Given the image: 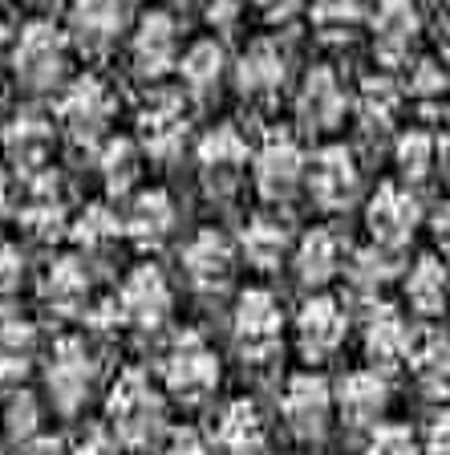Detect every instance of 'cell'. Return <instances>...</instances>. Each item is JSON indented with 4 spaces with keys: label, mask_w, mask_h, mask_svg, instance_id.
Instances as JSON below:
<instances>
[{
    "label": "cell",
    "mask_w": 450,
    "mask_h": 455,
    "mask_svg": "<svg viewBox=\"0 0 450 455\" xmlns=\"http://www.w3.org/2000/svg\"><path fill=\"white\" fill-rule=\"evenodd\" d=\"M162 423V398L142 370H122L110 387V427L122 443H146Z\"/></svg>",
    "instance_id": "6da1fadb"
},
{
    "label": "cell",
    "mask_w": 450,
    "mask_h": 455,
    "mask_svg": "<svg viewBox=\"0 0 450 455\" xmlns=\"http://www.w3.org/2000/svg\"><path fill=\"white\" fill-rule=\"evenodd\" d=\"M69 66V37L53 20H33L20 28L12 49V69L28 90H53Z\"/></svg>",
    "instance_id": "7a4b0ae2"
},
{
    "label": "cell",
    "mask_w": 450,
    "mask_h": 455,
    "mask_svg": "<svg viewBox=\"0 0 450 455\" xmlns=\"http://www.w3.org/2000/svg\"><path fill=\"white\" fill-rule=\"evenodd\" d=\"M219 382V358L203 341V333H178L170 350L162 354V387L183 403H199L216 390Z\"/></svg>",
    "instance_id": "3957f363"
},
{
    "label": "cell",
    "mask_w": 450,
    "mask_h": 455,
    "mask_svg": "<svg viewBox=\"0 0 450 455\" xmlns=\"http://www.w3.org/2000/svg\"><path fill=\"white\" fill-rule=\"evenodd\" d=\"M235 350L248 362H268L284 341V309L268 289H248L232 313Z\"/></svg>",
    "instance_id": "277c9868"
},
{
    "label": "cell",
    "mask_w": 450,
    "mask_h": 455,
    "mask_svg": "<svg viewBox=\"0 0 450 455\" xmlns=\"http://www.w3.org/2000/svg\"><path fill=\"white\" fill-rule=\"evenodd\" d=\"M418 224H422V204L410 183H382L366 204V228L377 248H390V252L406 248Z\"/></svg>",
    "instance_id": "5b68a950"
},
{
    "label": "cell",
    "mask_w": 450,
    "mask_h": 455,
    "mask_svg": "<svg viewBox=\"0 0 450 455\" xmlns=\"http://www.w3.org/2000/svg\"><path fill=\"white\" fill-rule=\"evenodd\" d=\"M252 180L264 199H272V204L288 199L300 183L309 180V159L300 151V142L280 131L268 134L252 155Z\"/></svg>",
    "instance_id": "8992f818"
},
{
    "label": "cell",
    "mask_w": 450,
    "mask_h": 455,
    "mask_svg": "<svg viewBox=\"0 0 450 455\" xmlns=\"http://www.w3.org/2000/svg\"><path fill=\"white\" fill-rule=\"evenodd\" d=\"M280 415L292 435L320 439L333 423V415H337V390L320 374H292L280 395Z\"/></svg>",
    "instance_id": "52a82bcc"
},
{
    "label": "cell",
    "mask_w": 450,
    "mask_h": 455,
    "mask_svg": "<svg viewBox=\"0 0 450 455\" xmlns=\"http://www.w3.org/2000/svg\"><path fill=\"white\" fill-rule=\"evenodd\" d=\"M309 188L312 204H320L325 212H345L349 204L361 191V171H357V159L349 147L333 142V147H320L317 155L309 159Z\"/></svg>",
    "instance_id": "ba28073f"
},
{
    "label": "cell",
    "mask_w": 450,
    "mask_h": 455,
    "mask_svg": "<svg viewBox=\"0 0 450 455\" xmlns=\"http://www.w3.org/2000/svg\"><path fill=\"white\" fill-rule=\"evenodd\" d=\"M191 131V110L183 102V94H170V90H159L150 94L138 110V139L142 151L154 155V159H175L187 142Z\"/></svg>",
    "instance_id": "9c48e42d"
},
{
    "label": "cell",
    "mask_w": 450,
    "mask_h": 455,
    "mask_svg": "<svg viewBox=\"0 0 450 455\" xmlns=\"http://www.w3.org/2000/svg\"><path fill=\"white\" fill-rule=\"evenodd\" d=\"M170 305H175V297H170V284H167V276H162V268L138 265L122 281L114 309H118V317H122L126 325H134V330H159V325H167Z\"/></svg>",
    "instance_id": "30bf717a"
},
{
    "label": "cell",
    "mask_w": 450,
    "mask_h": 455,
    "mask_svg": "<svg viewBox=\"0 0 450 455\" xmlns=\"http://www.w3.org/2000/svg\"><path fill=\"white\" fill-rule=\"evenodd\" d=\"M349 338V313L337 297L312 293L296 313V341L304 358L325 362L341 350V341Z\"/></svg>",
    "instance_id": "8fae6325"
},
{
    "label": "cell",
    "mask_w": 450,
    "mask_h": 455,
    "mask_svg": "<svg viewBox=\"0 0 450 455\" xmlns=\"http://www.w3.org/2000/svg\"><path fill=\"white\" fill-rule=\"evenodd\" d=\"M369 33H374V53L385 66H402L410 49L418 45L422 12L414 0H377L374 17H369Z\"/></svg>",
    "instance_id": "7c38bea8"
},
{
    "label": "cell",
    "mask_w": 450,
    "mask_h": 455,
    "mask_svg": "<svg viewBox=\"0 0 450 455\" xmlns=\"http://www.w3.org/2000/svg\"><path fill=\"white\" fill-rule=\"evenodd\" d=\"M94 387V358L77 338H61L53 346V358H49V395L66 415H74L77 407H85Z\"/></svg>",
    "instance_id": "4fadbf2b"
},
{
    "label": "cell",
    "mask_w": 450,
    "mask_h": 455,
    "mask_svg": "<svg viewBox=\"0 0 450 455\" xmlns=\"http://www.w3.org/2000/svg\"><path fill=\"white\" fill-rule=\"evenodd\" d=\"M114 114V98L98 77H77V82L66 85V94L57 102V123L66 126L74 139H98L106 131Z\"/></svg>",
    "instance_id": "5bb4252c"
},
{
    "label": "cell",
    "mask_w": 450,
    "mask_h": 455,
    "mask_svg": "<svg viewBox=\"0 0 450 455\" xmlns=\"http://www.w3.org/2000/svg\"><path fill=\"white\" fill-rule=\"evenodd\" d=\"M235 260H240L235 244L224 232H216V228L195 232V236L187 240V248H183V273H187V281L195 284V289H203V293H216V289H224V284L232 281Z\"/></svg>",
    "instance_id": "9a60e30c"
},
{
    "label": "cell",
    "mask_w": 450,
    "mask_h": 455,
    "mask_svg": "<svg viewBox=\"0 0 450 455\" xmlns=\"http://www.w3.org/2000/svg\"><path fill=\"white\" fill-rule=\"evenodd\" d=\"M390 387L382 370H349L337 387V415L353 431H374L385 415Z\"/></svg>",
    "instance_id": "2e32d148"
},
{
    "label": "cell",
    "mask_w": 450,
    "mask_h": 455,
    "mask_svg": "<svg viewBox=\"0 0 450 455\" xmlns=\"http://www.w3.org/2000/svg\"><path fill=\"white\" fill-rule=\"evenodd\" d=\"M130 61L142 77H162L178 69V25L170 12H146L130 37Z\"/></svg>",
    "instance_id": "e0dca14e"
},
{
    "label": "cell",
    "mask_w": 450,
    "mask_h": 455,
    "mask_svg": "<svg viewBox=\"0 0 450 455\" xmlns=\"http://www.w3.org/2000/svg\"><path fill=\"white\" fill-rule=\"evenodd\" d=\"M345 110H349V94H345V85H341V77L328 66L309 69L296 94L300 123L309 126V131H333L345 118Z\"/></svg>",
    "instance_id": "ac0fdd59"
},
{
    "label": "cell",
    "mask_w": 450,
    "mask_h": 455,
    "mask_svg": "<svg viewBox=\"0 0 450 455\" xmlns=\"http://www.w3.org/2000/svg\"><path fill=\"white\" fill-rule=\"evenodd\" d=\"M414 338L418 333L410 330V322L402 317L398 305H374L366 317V354L377 370H394L402 362H410Z\"/></svg>",
    "instance_id": "d6986e66"
},
{
    "label": "cell",
    "mask_w": 450,
    "mask_h": 455,
    "mask_svg": "<svg viewBox=\"0 0 450 455\" xmlns=\"http://www.w3.org/2000/svg\"><path fill=\"white\" fill-rule=\"evenodd\" d=\"M292 268H296L300 284H309L312 293H320V289L345 268L341 236L337 232H328V228H312V232H304L300 244L292 248Z\"/></svg>",
    "instance_id": "ffe728a7"
},
{
    "label": "cell",
    "mask_w": 450,
    "mask_h": 455,
    "mask_svg": "<svg viewBox=\"0 0 450 455\" xmlns=\"http://www.w3.org/2000/svg\"><path fill=\"white\" fill-rule=\"evenodd\" d=\"M284 77H288V57L276 41H256L235 66V85L252 102H268L284 85Z\"/></svg>",
    "instance_id": "44dd1931"
},
{
    "label": "cell",
    "mask_w": 450,
    "mask_h": 455,
    "mask_svg": "<svg viewBox=\"0 0 450 455\" xmlns=\"http://www.w3.org/2000/svg\"><path fill=\"white\" fill-rule=\"evenodd\" d=\"M216 451L219 455H268V427H264L256 403H248V398L227 403L216 423Z\"/></svg>",
    "instance_id": "7402d4cb"
},
{
    "label": "cell",
    "mask_w": 450,
    "mask_h": 455,
    "mask_svg": "<svg viewBox=\"0 0 450 455\" xmlns=\"http://www.w3.org/2000/svg\"><path fill=\"white\" fill-rule=\"evenodd\" d=\"M402 293H406V305H410L418 317H438V313L450 305L446 260H442V256H422V260H414V268L402 281Z\"/></svg>",
    "instance_id": "603a6c76"
},
{
    "label": "cell",
    "mask_w": 450,
    "mask_h": 455,
    "mask_svg": "<svg viewBox=\"0 0 450 455\" xmlns=\"http://www.w3.org/2000/svg\"><path fill=\"white\" fill-rule=\"evenodd\" d=\"M224 74H227V53L211 37L187 45V53L178 57V82H183L187 98H195V102L216 94L219 85H224Z\"/></svg>",
    "instance_id": "cb8c5ba5"
},
{
    "label": "cell",
    "mask_w": 450,
    "mask_h": 455,
    "mask_svg": "<svg viewBox=\"0 0 450 455\" xmlns=\"http://www.w3.org/2000/svg\"><path fill=\"white\" fill-rule=\"evenodd\" d=\"M126 236L142 248H154L170 236V228H175V204H170L167 191L150 188V191H138L130 199V212H126Z\"/></svg>",
    "instance_id": "d4e9b609"
},
{
    "label": "cell",
    "mask_w": 450,
    "mask_h": 455,
    "mask_svg": "<svg viewBox=\"0 0 450 455\" xmlns=\"http://www.w3.org/2000/svg\"><path fill=\"white\" fill-rule=\"evenodd\" d=\"M410 370H414V379H418V387L430 398L450 395V333H442V330L418 333L410 350Z\"/></svg>",
    "instance_id": "484cf974"
},
{
    "label": "cell",
    "mask_w": 450,
    "mask_h": 455,
    "mask_svg": "<svg viewBox=\"0 0 450 455\" xmlns=\"http://www.w3.org/2000/svg\"><path fill=\"white\" fill-rule=\"evenodd\" d=\"M195 155H199V167L216 183L235 180V175L248 167V142L235 126H211V131L199 139Z\"/></svg>",
    "instance_id": "4316f807"
},
{
    "label": "cell",
    "mask_w": 450,
    "mask_h": 455,
    "mask_svg": "<svg viewBox=\"0 0 450 455\" xmlns=\"http://www.w3.org/2000/svg\"><path fill=\"white\" fill-rule=\"evenodd\" d=\"M69 28L90 49H106L122 33V0H74L69 4Z\"/></svg>",
    "instance_id": "83f0119b"
},
{
    "label": "cell",
    "mask_w": 450,
    "mask_h": 455,
    "mask_svg": "<svg viewBox=\"0 0 450 455\" xmlns=\"http://www.w3.org/2000/svg\"><path fill=\"white\" fill-rule=\"evenodd\" d=\"M402 98H406V90L394 77H385V74L366 77V82L357 85V98H353L357 123L366 126V131H390L398 110H402Z\"/></svg>",
    "instance_id": "f1b7e54d"
},
{
    "label": "cell",
    "mask_w": 450,
    "mask_h": 455,
    "mask_svg": "<svg viewBox=\"0 0 450 455\" xmlns=\"http://www.w3.org/2000/svg\"><path fill=\"white\" fill-rule=\"evenodd\" d=\"M45 301L53 313H61V317H74V313L85 309V297H90V273H85V265L77 260V256H61V260H53L45 273Z\"/></svg>",
    "instance_id": "f546056e"
},
{
    "label": "cell",
    "mask_w": 450,
    "mask_h": 455,
    "mask_svg": "<svg viewBox=\"0 0 450 455\" xmlns=\"http://www.w3.org/2000/svg\"><path fill=\"white\" fill-rule=\"evenodd\" d=\"M240 256L260 273H276L284 265V256H288V232H284L280 220L268 216L248 220L244 236H240Z\"/></svg>",
    "instance_id": "4dcf8cb0"
},
{
    "label": "cell",
    "mask_w": 450,
    "mask_h": 455,
    "mask_svg": "<svg viewBox=\"0 0 450 455\" xmlns=\"http://www.w3.org/2000/svg\"><path fill=\"white\" fill-rule=\"evenodd\" d=\"M394 163H398L402 183H410V188L430 180L434 171H438V139L426 131H402L394 147Z\"/></svg>",
    "instance_id": "1f68e13d"
},
{
    "label": "cell",
    "mask_w": 450,
    "mask_h": 455,
    "mask_svg": "<svg viewBox=\"0 0 450 455\" xmlns=\"http://www.w3.org/2000/svg\"><path fill=\"white\" fill-rule=\"evenodd\" d=\"M37 354V333L20 317H4L0 322V382H17L28 370Z\"/></svg>",
    "instance_id": "d6a6232c"
},
{
    "label": "cell",
    "mask_w": 450,
    "mask_h": 455,
    "mask_svg": "<svg viewBox=\"0 0 450 455\" xmlns=\"http://www.w3.org/2000/svg\"><path fill=\"white\" fill-rule=\"evenodd\" d=\"M4 142H9L12 159L37 167V163H45L49 147H53V123H45V118H37V114H20V118H12Z\"/></svg>",
    "instance_id": "836d02e7"
},
{
    "label": "cell",
    "mask_w": 450,
    "mask_h": 455,
    "mask_svg": "<svg viewBox=\"0 0 450 455\" xmlns=\"http://www.w3.org/2000/svg\"><path fill=\"white\" fill-rule=\"evenodd\" d=\"M366 17L361 0H309V20L325 37H349Z\"/></svg>",
    "instance_id": "e575fe53"
},
{
    "label": "cell",
    "mask_w": 450,
    "mask_h": 455,
    "mask_svg": "<svg viewBox=\"0 0 450 455\" xmlns=\"http://www.w3.org/2000/svg\"><path fill=\"white\" fill-rule=\"evenodd\" d=\"M345 273L349 281L357 284V289H366V293H377L390 276H394V252L390 248H361V252H353V260H345Z\"/></svg>",
    "instance_id": "d590c367"
},
{
    "label": "cell",
    "mask_w": 450,
    "mask_h": 455,
    "mask_svg": "<svg viewBox=\"0 0 450 455\" xmlns=\"http://www.w3.org/2000/svg\"><path fill=\"white\" fill-rule=\"evenodd\" d=\"M366 455H426L422 435L406 423H377L366 435Z\"/></svg>",
    "instance_id": "8d00e7d4"
},
{
    "label": "cell",
    "mask_w": 450,
    "mask_h": 455,
    "mask_svg": "<svg viewBox=\"0 0 450 455\" xmlns=\"http://www.w3.org/2000/svg\"><path fill=\"white\" fill-rule=\"evenodd\" d=\"M102 175H106V183H110L114 191H126L134 180H138V151H134V142H126V139L106 142Z\"/></svg>",
    "instance_id": "74e56055"
},
{
    "label": "cell",
    "mask_w": 450,
    "mask_h": 455,
    "mask_svg": "<svg viewBox=\"0 0 450 455\" xmlns=\"http://www.w3.org/2000/svg\"><path fill=\"white\" fill-rule=\"evenodd\" d=\"M126 232V224H118V220L110 216L106 208H85V216L74 224V236H77V244L82 248H106L110 240H118Z\"/></svg>",
    "instance_id": "f35d334b"
},
{
    "label": "cell",
    "mask_w": 450,
    "mask_h": 455,
    "mask_svg": "<svg viewBox=\"0 0 450 455\" xmlns=\"http://www.w3.org/2000/svg\"><path fill=\"white\" fill-rule=\"evenodd\" d=\"M4 423H9V439H17V443H33L37 423H41L37 398L28 395V390H17V395L9 398V407H4Z\"/></svg>",
    "instance_id": "ab89813d"
},
{
    "label": "cell",
    "mask_w": 450,
    "mask_h": 455,
    "mask_svg": "<svg viewBox=\"0 0 450 455\" xmlns=\"http://www.w3.org/2000/svg\"><path fill=\"white\" fill-rule=\"evenodd\" d=\"M450 85V69L438 66V61H418L410 74V82H406V94L410 98H422V102H434V98L446 94Z\"/></svg>",
    "instance_id": "60d3db41"
},
{
    "label": "cell",
    "mask_w": 450,
    "mask_h": 455,
    "mask_svg": "<svg viewBox=\"0 0 450 455\" xmlns=\"http://www.w3.org/2000/svg\"><path fill=\"white\" fill-rule=\"evenodd\" d=\"M422 451L426 455H450V407H438L422 431Z\"/></svg>",
    "instance_id": "b9f144b4"
},
{
    "label": "cell",
    "mask_w": 450,
    "mask_h": 455,
    "mask_svg": "<svg viewBox=\"0 0 450 455\" xmlns=\"http://www.w3.org/2000/svg\"><path fill=\"white\" fill-rule=\"evenodd\" d=\"M114 427H90V431H82V439H77L69 451L74 455H106V447L114 443Z\"/></svg>",
    "instance_id": "7bdbcfd3"
},
{
    "label": "cell",
    "mask_w": 450,
    "mask_h": 455,
    "mask_svg": "<svg viewBox=\"0 0 450 455\" xmlns=\"http://www.w3.org/2000/svg\"><path fill=\"white\" fill-rule=\"evenodd\" d=\"M17 281H20V252L12 244H4V240H0V297L12 293V289H17Z\"/></svg>",
    "instance_id": "ee69618b"
},
{
    "label": "cell",
    "mask_w": 450,
    "mask_h": 455,
    "mask_svg": "<svg viewBox=\"0 0 450 455\" xmlns=\"http://www.w3.org/2000/svg\"><path fill=\"white\" fill-rule=\"evenodd\" d=\"M159 455H211V447H207L195 431H175V435L162 443Z\"/></svg>",
    "instance_id": "f6af8a7d"
},
{
    "label": "cell",
    "mask_w": 450,
    "mask_h": 455,
    "mask_svg": "<svg viewBox=\"0 0 450 455\" xmlns=\"http://www.w3.org/2000/svg\"><path fill=\"white\" fill-rule=\"evenodd\" d=\"M240 12H244V0H211L207 4V17H211L216 28H232L240 20Z\"/></svg>",
    "instance_id": "bcb514c9"
},
{
    "label": "cell",
    "mask_w": 450,
    "mask_h": 455,
    "mask_svg": "<svg viewBox=\"0 0 450 455\" xmlns=\"http://www.w3.org/2000/svg\"><path fill=\"white\" fill-rule=\"evenodd\" d=\"M430 232H434V244H438L442 260H450V204H442L430 216Z\"/></svg>",
    "instance_id": "7dc6e473"
},
{
    "label": "cell",
    "mask_w": 450,
    "mask_h": 455,
    "mask_svg": "<svg viewBox=\"0 0 450 455\" xmlns=\"http://www.w3.org/2000/svg\"><path fill=\"white\" fill-rule=\"evenodd\" d=\"M256 4H260V12L268 20H288L300 9H309V0H256Z\"/></svg>",
    "instance_id": "c3c4849f"
},
{
    "label": "cell",
    "mask_w": 450,
    "mask_h": 455,
    "mask_svg": "<svg viewBox=\"0 0 450 455\" xmlns=\"http://www.w3.org/2000/svg\"><path fill=\"white\" fill-rule=\"evenodd\" d=\"M25 455H74V451H69L61 439H33Z\"/></svg>",
    "instance_id": "681fc988"
},
{
    "label": "cell",
    "mask_w": 450,
    "mask_h": 455,
    "mask_svg": "<svg viewBox=\"0 0 450 455\" xmlns=\"http://www.w3.org/2000/svg\"><path fill=\"white\" fill-rule=\"evenodd\" d=\"M438 171L450 180V123L442 126V134H438Z\"/></svg>",
    "instance_id": "f907efd6"
},
{
    "label": "cell",
    "mask_w": 450,
    "mask_h": 455,
    "mask_svg": "<svg viewBox=\"0 0 450 455\" xmlns=\"http://www.w3.org/2000/svg\"><path fill=\"white\" fill-rule=\"evenodd\" d=\"M9 212V175H4V167H0V216Z\"/></svg>",
    "instance_id": "816d5d0a"
},
{
    "label": "cell",
    "mask_w": 450,
    "mask_h": 455,
    "mask_svg": "<svg viewBox=\"0 0 450 455\" xmlns=\"http://www.w3.org/2000/svg\"><path fill=\"white\" fill-rule=\"evenodd\" d=\"M442 61H446V69H450V41H446V49H442Z\"/></svg>",
    "instance_id": "f5cc1de1"
},
{
    "label": "cell",
    "mask_w": 450,
    "mask_h": 455,
    "mask_svg": "<svg viewBox=\"0 0 450 455\" xmlns=\"http://www.w3.org/2000/svg\"><path fill=\"white\" fill-rule=\"evenodd\" d=\"M0 37H4V12H0Z\"/></svg>",
    "instance_id": "db71d44e"
},
{
    "label": "cell",
    "mask_w": 450,
    "mask_h": 455,
    "mask_svg": "<svg viewBox=\"0 0 450 455\" xmlns=\"http://www.w3.org/2000/svg\"><path fill=\"white\" fill-rule=\"evenodd\" d=\"M0 455H9V447H4V443H0Z\"/></svg>",
    "instance_id": "11a10c76"
},
{
    "label": "cell",
    "mask_w": 450,
    "mask_h": 455,
    "mask_svg": "<svg viewBox=\"0 0 450 455\" xmlns=\"http://www.w3.org/2000/svg\"><path fill=\"white\" fill-rule=\"evenodd\" d=\"M446 4H450V0H446Z\"/></svg>",
    "instance_id": "9f6ffc18"
}]
</instances>
